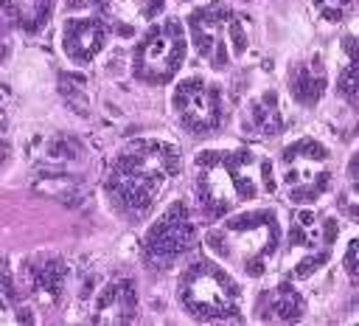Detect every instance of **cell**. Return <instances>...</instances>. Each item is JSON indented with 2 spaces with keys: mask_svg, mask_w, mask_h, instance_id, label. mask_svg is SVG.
Returning <instances> with one entry per match:
<instances>
[{
  "mask_svg": "<svg viewBox=\"0 0 359 326\" xmlns=\"http://www.w3.org/2000/svg\"><path fill=\"white\" fill-rule=\"evenodd\" d=\"M202 244V222L191 197H174L160 205L140 233V261L154 273L177 270Z\"/></svg>",
  "mask_w": 359,
  "mask_h": 326,
  "instance_id": "9",
  "label": "cell"
},
{
  "mask_svg": "<svg viewBox=\"0 0 359 326\" xmlns=\"http://www.w3.org/2000/svg\"><path fill=\"white\" fill-rule=\"evenodd\" d=\"M14 312V284L8 273L0 267V323H8Z\"/></svg>",
  "mask_w": 359,
  "mask_h": 326,
  "instance_id": "22",
  "label": "cell"
},
{
  "mask_svg": "<svg viewBox=\"0 0 359 326\" xmlns=\"http://www.w3.org/2000/svg\"><path fill=\"white\" fill-rule=\"evenodd\" d=\"M328 87H331V70H328V62L320 53L297 56L286 67V93L303 110L317 107Z\"/></svg>",
  "mask_w": 359,
  "mask_h": 326,
  "instance_id": "13",
  "label": "cell"
},
{
  "mask_svg": "<svg viewBox=\"0 0 359 326\" xmlns=\"http://www.w3.org/2000/svg\"><path fill=\"white\" fill-rule=\"evenodd\" d=\"M22 284L36 301L56 304L67 287V267L56 253H34L22 264Z\"/></svg>",
  "mask_w": 359,
  "mask_h": 326,
  "instance_id": "15",
  "label": "cell"
},
{
  "mask_svg": "<svg viewBox=\"0 0 359 326\" xmlns=\"http://www.w3.org/2000/svg\"><path fill=\"white\" fill-rule=\"evenodd\" d=\"M309 6L325 25H348L359 11V0H309Z\"/></svg>",
  "mask_w": 359,
  "mask_h": 326,
  "instance_id": "20",
  "label": "cell"
},
{
  "mask_svg": "<svg viewBox=\"0 0 359 326\" xmlns=\"http://www.w3.org/2000/svg\"><path fill=\"white\" fill-rule=\"evenodd\" d=\"M286 126L280 93L275 87H264L252 93L238 110V129L250 138H278Z\"/></svg>",
  "mask_w": 359,
  "mask_h": 326,
  "instance_id": "14",
  "label": "cell"
},
{
  "mask_svg": "<svg viewBox=\"0 0 359 326\" xmlns=\"http://www.w3.org/2000/svg\"><path fill=\"white\" fill-rule=\"evenodd\" d=\"M168 112L188 138H213L227 121L224 84L210 70H182L168 84Z\"/></svg>",
  "mask_w": 359,
  "mask_h": 326,
  "instance_id": "10",
  "label": "cell"
},
{
  "mask_svg": "<svg viewBox=\"0 0 359 326\" xmlns=\"http://www.w3.org/2000/svg\"><path fill=\"white\" fill-rule=\"evenodd\" d=\"M109 0H62V14L70 11H104Z\"/></svg>",
  "mask_w": 359,
  "mask_h": 326,
  "instance_id": "24",
  "label": "cell"
},
{
  "mask_svg": "<svg viewBox=\"0 0 359 326\" xmlns=\"http://www.w3.org/2000/svg\"><path fill=\"white\" fill-rule=\"evenodd\" d=\"M182 169V152L171 138H129L115 149V155L107 163L101 180L104 202L118 219L140 225L160 208L165 191L174 185Z\"/></svg>",
  "mask_w": 359,
  "mask_h": 326,
  "instance_id": "2",
  "label": "cell"
},
{
  "mask_svg": "<svg viewBox=\"0 0 359 326\" xmlns=\"http://www.w3.org/2000/svg\"><path fill=\"white\" fill-rule=\"evenodd\" d=\"M337 261H339V270H342L351 281L359 284V233L348 236L345 244H339V250H337Z\"/></svg>",
  "mask_w": 359,
  "mask_h": 326,
  "instance_id": "21",
  "label": "cell"
},
{
  "mask_svg": "<svg viewBox=\"0 0 359 326\" xmlns=\"http://www.w3.org/2000/svg\"><path fill=\"white\" fill-rule=\"evenodd\" d=\"M286 219L275 202L238 208L202 228V250L230 267L241 281H264L275 273Z\"/></svg>",
  "mask_w": 359,
  "mask_h": 326,
  "instance_id": "3",
  "label": "cell"
},
{
  "mask_svg": "<svg viewBox=\"0 0 359 326\" xmlns=\"http://www.w3.org/2000/svg\"><path fill=\"white\" fill-rule=\"evenodd\" d=\"M247 312H250L247 318L258 323H297L306 318L309 304L297 281L278 275L275 281H269L255 292V298L247 304Z\"/></svg>",
  "mask_w": 359,
  "mask_h": 326,
  "instance_id": "12",
  "label": "cell"
},
{
  "mask_svg": "<svg viewBox=\"0 0 359 326\" xmlns=\"http://www.w3.org/2000/svg\"><path fill=\"white\" fill-rule=\"evenodd\" d=\"M278 197L292 208L320 205L337 188V163L325 141L314 135H297L286 141L275 155Z\"/></svg>",
  "mask_w": 359,
  "mask_h": 326,
  "instance_id": "6",
  "label": "cell"
},
{
  "mask_svg": "<svg viewBox=\"0 0 359 326\" xmlns=\"http://www.w3.org/2000/svg\"><path fill=\"white\" fill-rule=\"evenodd\" d=\"M188 185L194 211L205 225L278 197L275 155L252 143L202 146L188 160Z\"/></svg>",
  "mask_w": 359,
  "mask_h": 326,
  "instance_id": "1",
  "label": "cell"
},
{
  "mask_svg": "<svg viewBox=\"0 0 359 326\" xmlns=\"http://www.w3.org/2000/svg\"><path fill=\"white\" fill-rule=\"evenodd\" d=\"M14 31H11V25L3 20V14H0V67L3 65H8L11 62V56H14Z\"/></svg>",
  "mask_w": 359,
  "mask_h": 326,
  "instance_id": "23",
  "label": "cell"
},
{
  "mask_svg": "<svg viewBox=\"0 0 359 326\" xmlns=\"http://www.w3.org/2000/svg\"><path fill=\"white\" fill-rule=\"evenodd\" d=\"M191 42L182 17L160 14L146 22L129 48V73L143 87H168L188 65Z\"/></svg>",
  "mask_w": 359,
  "mask_h": 326,
  "instance_id": "8",
  "label": "cell"
},
{
  "mask_svg": "<svg viewBox=\"0 0 359 326\" xmlns=\"http://www.w3.org/2000/svg\"><path fill=\"white\" fill-rule=\"evenodd\" d=\"M334 211L342 216V222H351L359 228V146L351 149L342 166V177L334 188Z\"/></svg>",
  "mask_w": 359,
  "mask_h": 326,
  "instance_id": "19",
  "label": "cell"
},
{
  "mask_svg": "<svg viewBox=\"0 0 359 326\" xmlns=\"http://www.w3.org/2000/svg\"><path fill=\"white\" fill-rule=\"evenodd\" d=\"M185 31L191 42V53L210 70L224 73L238 65L250 51V34L241 14L224 0H199L185 17Z\"/></svg>",
  "mask_w": 359,
  "mask_h": 326,
  "instance_id": "7",
  "label": "cell"
},
{
  "mask_svg": "<svg viewBox=\"0 0 359 326\" xmlns=\"http://www.w3.org/2000/svg\"><path fill=\"white\" fill-rule=\"evenodd\" d=\"M174 301L188 320L196 323H244V281L213 256L191 253L174 275Z\"/></svg>",
  "mask_w": 359,
  "mask_h": 326,
  "instance_id": "4",
  "label": "cell"
},
{
  "mask_svg": "<svg viewBox=\"0 0 359 326\" xmlns=\"http://www.w3.org/2000/svg\"><path fill=\"white\" fill-rule=\"evenodd\" d=\"M90 318L95 323H132L137 320L140 312V298H137V287L132 278H112L107 281L90 306Z\"/></svg>",
  "mask_w": 359,
  "mask_h": 326,
  "instance_id": "16",
  "label": "cell"
},
{
  "mask_svg": "<svg viewBox=\"0 0 359 326\" xmlns=\"http://www.w3.org/2000/svg\"><path fill=\"white\" fill-rule=\"evenodd\" d=\"M174 3H182V6H194V3H199V0H174Z\"/></svg>",
  "mask_w": 359,
  "mask_h": 326,
  "instance_id": "25",
  "label": "cell"
},
{
  "mask_svg": "<svg viewBox=\"0 0 359 326\" xmlns=\"http://www.w3.org/2000/svg\"><path fill=\"white\" fill-rule=\"evenodd\" d=\"M342 216L337 211H323L320 205L292 208L283 230V247L278 259V275L297 284L311 281L325 270L339 250Z\"/></svg>",
  "mask_w": 359,
  "mask_h": 326,
  "instance_id": "5",
  "label": "cell"
},
{
  "mask_svg": "<svg viewBox=\"0 0 359 326\" xmlns=\"http://www.w3.org/2000/svg\"><path fill=\"white\" fill-rule=\"evenodd\" d=\"M331 87L337 98L356 104L359 101V22L342 25V34L337 39V59L331 73Z\"/></svg>",
  "mask_w": 359,
  "mask_h": 326,
  "instance_id": "17",
  "label": "cell"
},
{
  "mask_svg": "<svg viewBox=\"0 0 359 326\" xmlns=\"http://www.w3.org/2000/svg\"><path fill=\"white\" fill-rule=\"evenodd\" d=\"M62 11V0H0V14L17 37L34 39L48 31V25Z\"/></svg>",
  "mask_w": 359,
  "mask_h": 326,
  "instance_id": "18",
  "label": "cell"
},
{
  "mask_svg": "<svg viewBox=\"0 0 359 326\" xmlns=\"http://www.w3.org/2000/svg\"><path fill=\"white\" fill-rule=\"evenodd\" d=\"M115 37L118 31L107 11H70L59 17L56 48L67 65L87 67L109 48Z\"/></svg>",
  "mask_w": 359,
  "mask_h": 326,
  "instance_id": "11",
  "label": "cell"
}]
</instances>
